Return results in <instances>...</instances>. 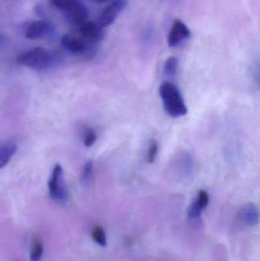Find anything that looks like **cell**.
<instances>
[{
	"mask_svg": "<svg viewBox=\"0 0 260 261\" xmlns=\"http://www.w3.org/2000/svg\"><path fill=\"white\" fill-rule=\"evenodd\" d=\"M18 64L35 70H46L55 67L61 61L57 52L44 47L31 49L17 58Z\"/></svg>",
	"mask_w": 260,
	"mask_h": 261,
	"instance_id": "1",
	"label": "cell"
},
{
	"mask_svg": "<svg viewBox=\"0 0 260 261\" xmlns=\"http://www.w3.org/2000/svg\"><path fill=\"white\" fill-rule=\"evenodd\" d=\"M160 96L165 111L172 118L186 116L188 109L177 86L170 82H164L160 87Z\"/></svg>",
	"mask_w": 260,
	"mask_h": 261,
	"instance_id": "2",
	"label": "cell"
},
{
	"mask_svg": "<svg viewBox=\"0 0 260 261\" xmlns=\"http://www.w3.org/2000/svg\"><path fill=\"white\" fill-rule=\"evenodd\" d=\"M52 4L62 12L70 24L79 27L87 21L89 9L82 0H51Z\"/></svg>",
	"mask_w": 260,
	"mask_h": 261,
	"instance_id": "3",
	"label": "cell"
},
{
	"mask_svg": "<svg viewBox=\"0 0 260 261\" xmlns=\"http://www.w3.org/2000/svg\"><path fill=\"white\" fill-rule=\"evenodd\" d=\"M61 44L72 55L85 58L94 56L97 49V44L85 39L79 32L65 34L61 39Z\"/></svg>",
	"mask_w": 260,
	"mask_h": 261,
	"instance_id": "4",
	"label": "cell"
},
{
	"mask_svg": "<svg viewBox=\"0 0 260 261\" xmlns=\"http://www.w3.org/2000/svg\"><path fill=\"white\" fill-rule=\"evenodd\" d=\"M127 6L128 0H112L101 12L98 24L103 29L111 25Z\"/></svg>",
	"mask_w": 260,
	"mask_h": 261,
	"instance_id": "5",
	"label": "cell"
},
{
	"mask_svg": "<svg viewBox=\"0 0 260 261\" xmlns=\"http://www.w3.org/2000/svg\"><path fill=\"white\" fill-rule=\"evenodd\" d=\"M49 193L54 199L63 200L67 196V190L64 181V170L60 164L53 167L51 177L48 182Z\"/></svg>",
	"mask_w": 260,
	"mask_h": 261,
	"instance_id": "6",
	"label": "cell"
},
{
	"mask_svg": "<svg viewBox=\"0 0 260 261\" xmlns=\"http://www.w3.org/2000/svg\"><path fill=\"white\" fill-rule=\"evenodd\" d=\"M53 24L45 19L36 20L27 26L25 31L26 38L30 40H40L53 35Z\"/></svg>",
	"mask_w": 260,
	"mask_h": 261,
	"instance_id": "7",
	"label": "cell"
},
{
	"mask_svg": "<svg viewBox=\"0 0 260 261\" xmlns=\"http://www.w3.org/2000/svg\"><path fill=\"white\" fill-rule=\"evenodd\" d=\"M191 36V32L188 26L182 20H174L167 37L168 45L171 47H177L183 41Z\"/></svg>",
	"mask_w": 260,
	"mask_h": 261,
	"instance_id": "8",
	"label": "cell"
},
{
	"mask_svg": "<svg viewBox=\"0 0 260 261\" xmlns=\"http://www.w3.org/2000/svg\"><path fill=\"white\" fill-rule=\"evenodd\" d=\"M78 32L82 37L91 41L98 44L105 38V31L97 22L92 21H85L78 27Z\"/></svg>",
	"mask_w": 260,
	"mask_h": 261,
	"instance_id": "9",
	"label": "cell"
},
{
	"mask_svg": "<svg viewBox=\"0 0 260 261\" xmlns=\"http://www.w3.org/2000/svg\"><path fill=\"white\" fill-rule=\"evenodd\" d=\"M209 202V196L207 192L201 190L198 192V197L189 210V216L192 219L198 217L201 211L207 206Z\"/></svg>",
	"mask_w": 260,
	"mask_h": 261,
	"instance_id": "10",
	"label": "cell"
},
{
	"mask_svg": "<svg viewBox=\"0 0 260 261\" xmlns=\"http://www.w3.org/2000/svg\"><path fill=\"white\" fill-rule=\"evenodd\" d=\"M16 144H7L0 147V169L3 168L9 164L15 152L17 151Z\"/></svg>",
	"mask_w": 260,
	"mask_h": 261,
	"instance_id": "11",
	"label": "cell"
},
{
	"mask_svg": "<svg viewBox=\"0 0 260 261\" xmlns=\"http://www.w3.org/2000/svg\"><path fill=\"white\" fill-rule=\"evenodd\" d=\"M179 67L178 58L170 57L166 60L163 67L164 74L168 76H174L177 73Z\"/></svg>",
	"mask_w": 260,
	"mask_h": 261,
	"instance_id": "12",
	"label": "cell"
},
{
	"mask_svg": "<svg viewBox=\"0 0 260 261\" xmlns=\"http://www.w3.org/2000/svg\"><path fill=\"white\" fill-rule=\"evenodd\" d=\"M93 240L101 246H105L106 245V236H105V231L100 227H96L94 228L92 233Z\"/></svg>",
	"mask_w": 260,
	"mask_h": 261,
	"instance_id": "13",
	"label": "cell"
},
{
	"mask_svg": "<svg viewBox=\"0 0 260 261\" xmlns=\"http://www.w3.org/2000/svg\"><path fill=\"white\" fill-rule=\"evenodd\" d=\"M43 245L40 242H37L32 248L30 254L31 261H39L42 257Z\"/></svg>",
	"mask_w": 260,
	"mask_h": 261,
	"instance_id": "14",
	"label": "cell"
},
{
	"mask_svg": "<svg viewBox=\"0 0 260 261\" xmlns=\"http://www.w3.org/2000/svg\"><path fill=\"white\" fill-rule=\"evenodd\" d=\"M97 141V135L96 132L93 129H87L84 135V145L85 147H92Z\"/></svg>",
	"mask_w": 260,
	"mask_h": 261,
	"instance_id": "15",
	"label": "cell"
},
{
	"mask_svg": "<svg viewBox=\"0 0 260 261\" xmlns=\"http://www.w3.org/2000/svg\"><path fill=\"white\" fill-rule=\"evenodd\" d=\"M158 148L159 146L157 141H153L148 152V161L149 164H153L155 161L157 152H158Z\"/></svg>",
	"mask_w": 260,
	"mask_h": 261,
	"instance_id": "16",
	"label": "cell"
},
{
	"mask_svg": "<svg viewBox=\"0 0 260 261\" xmlns=\"http://www.w3.org/2000/svg\"><path fill=\"white\" fill-rule=\"evenodd\" d=\"M93 173V163L92 161H88L84 166L82 170V180L88 181L91 178Z\"/></svg>",
	"mask_w": 260,
	"mask_h": 261,
	"instance_id": "17",
	"label": "cell"
},
{
	"mask_svg": "<svg viewBox=\"0 0 260 261\" xmlns=\"http://www.w3.org/2000/svg\"><path fill=\"white\" fill-rule=\"evenodd\" d=\"M95 1L98 2V3H107V2L111 1V0H95Z\"/></svg>",
	"mask_w": 260,
	"mask_h": 261,
	"instance_id": "18",
	"label": "cell"
},
{
	"mask_svg": "<svg viewBox=\"0 0 260 261\" xmlns=\"http://www.w3.org/2000/svg\"><path fill=\"white\" fill-rule=\"evenodd\" d=\"M3 44V38H2L1 35H0V46Z\"/></svg>",
	"mask_w": 260,
	"mask_h": 261,
	"instance_id": "19",
	"label": "cell"
}]
</instances>
